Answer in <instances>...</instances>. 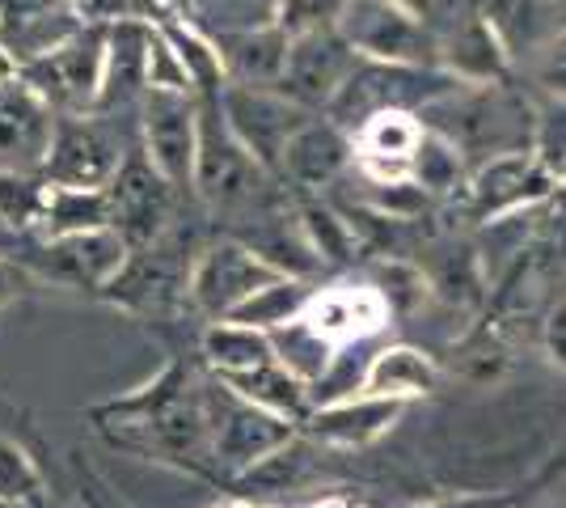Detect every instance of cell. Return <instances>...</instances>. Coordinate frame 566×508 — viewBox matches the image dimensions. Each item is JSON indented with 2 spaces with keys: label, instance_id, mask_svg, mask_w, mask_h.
I'll list each match as a JSON object with an SVG mask.
<instances>
[{
  "label": "cell",
  "instance_id": "37",
  "mask_svg": "<svg viewBox=\"0 0 566 508\" xmlns=\"http://www.w3.org/2000/svg\"><path fill=\"white\" fill-rule=\"evenodd\" d=\"M34 284H43L34 267L18 263V259H4V255H0V305H13V301H18V297H25Z\"/></svg>",
  "mask_w": 566,
  "mask_h": 508
},
{
  "label": "cell",
  "instance_id": "26",
  "mask_svg": "<svg viewBox=\"0 0 566 508\" xmlns=\"http://www.w3.org/2000/svg\"><path fill=\"white\" fill-rule=\"evenodd\" d=\"M473 169L465 166V153L457 141H449L444 132H436V127H427L419 148H415V157H410V178L423 187L431 199H452V195L465 191V183H470Z\"/></svg>",
  "mask_w": 566,
  "mask_h": 508
},
{
  "label": "cell",
  "instance_id": "44",
  "mask_svg": "<svg viewBox=\"0 0 566 508\" xmlns=\"http://www.w3.org/2000/svg\"><path fill=\"white\" fill-rule=\"evenodd\" d=\"M43 4H76V0H43Z\"/></svg>",
  "mask_w": 566,
  "mask_h": 508
},
{
  "label": "cell",
  "instance_id": "6",
  "mask_svg": "<svg viewBox=\"0 0 566 508\" xmlns=\"http://www.w3.org/2000/svg\"><path fill=\"white\" fill-rule=\"evenodd\" d=\"M287 271L262 259L250 242H237V238H220L208 250H199V259L190 263L187 297L199 314L224 318L233 314L245 297H254L262 284L280 280Z\"/></svg>",
  "mask_w": 566,
  "mask_h": 508
},
{
  "label": "cell",
  "instance_id": "22",
  "mask_svg": "<svg viewBox=\"0 0 566 508\" xmlns=\"http://www.w3.org/2000/svg\"><path fill=\"white\" fill-rule=\"evenodd\" d=\"M440 69H449L465 85H499L512 69V51L486 18H470L465 25H457V34L444 43Z\"/></svg>",
  "mask_w": 566,
  "mask_h": 508
},
{
  "label": "cell",
  "instance_id": "19",
  "mask_svg": "<svg viewBox=\"0 0 566 508\" xmlns=\"http://www.w3.org/2000/svg\"><path fill=\"white\" fill-rule=\"evenodd\" d=\"M352 162H355L352 132L338 127L331 115H322V120H308L305 127L292 136V145L283 153L280 174L292 178L296 187L322 191V187H331L334 178L352 166Z\"/></svg>",
  "mask_w": 566,
  "mask_h": 508
},
{
  "label": "cell",
  "instance_id": "18",
  "mask_svg": "<svg viewBox=\"0 0 566 508\" xmlns=\"http://www.w3.org/2000/svg\"><path fill=\"white\" fill-rule=\"evenodd\" d=\"M144 90H148V18H118L106 25V73H102L97 111L115 115L140 102Z\"/></svg>",
  "mask_w": 566,
  "mask_h": 508
},
{
  "label": "cell",
  "instance_id": "5",
  "mask_svg": "<svg viewBox=\"0 0 566 508\" xmlns=\"http://www.w3.org/2000/svg\"><path fill=\"white\" fill-rule=\"evenodd\" d=\"M102 73H106V22L76 25L64 43L22 64V76L60 115L97 111Z\"/></svg>",
  "mask_w": 566,
  "mask_h": 508
},
{
  "label": "cell",
  "instance_id": "16",
  "mask_svg": "<svg viewBox=\"0 0 566 508\" xmlns=\"http://www.w3.org/2000/svg\"><path fill=\"white\" fill-rule=\"evenodd\" d=\"M410 407V398H385V394H343L331 403H317L313 415L301 424V433L313 445H331V449H364L398 424Z\"/></svg>",
  "mask_w": 566,
  "mask_h": 508
},
{
  "label": "cell",
  "instance_id": "8",
  "mask_svg": "<svg viewBox=\"0 0 566 508\" xmlns=\"http://www.w3.org/2000/svg\"><path fill=\"white\" fill-rule=\"evenodd\" d=\"M296 436H301V424L245 403L241 394H233L216 377V470H229L237 479H245L254 466H262L271 454H280Z\"/></svg>",
  "mask_w": 566,
  "mask_h": 508
},
{
  "label": "cell",
  "instance_id": "39",
  "mask_svg": "<svg viewBox=\"0 0 566 508\" xmlns=\"http://www.w3.org/2000/svg\"><path fill=\"white\" fill-rule=\"evenodd\" d=\"M415 508H516L512 496H503V491H478V496H440V500H427V505H415Z\"/></svg>",
  "mask_w": 566,
  "mask_h": 508
},
{
  "label": "cell",
  "instance_id": "4",
  "mask_svg": "<svg viewBox=\"0 0 566 508\" xmlns=\"http://www.w3.org/2000/svg\"><path fill=\"white\" fill-rule=\"evenodd\" d=\"M334 25L355 48L359 60L440 64V51H444V43L423 22V13L406 0H347Z\"/></svg>",
  "mask_w": 566,
  "mask_h": 508
},
{
  "label": "cell",
  "instance_id": "43",
  "mask_svg": "<svg viewBox=\"0 0 566 508\" xmlns=\"http://www.w3.org/2000/svg\"><path fill=\"white\" fill-rule=\"evenodd\" d=\"M542 508H566V500H549V505H542Z\"/></svg>",
  "mask_w": 566,
  "mask_h": 508
},
{
  "label": "cell",
  "instance_id": "35",
  "mask_svg": "<svg viewBox=\"0 0 566 508\" xmlns=\"http://www.w3.org/2000/svg\"><path fill=\"white\" fill-rule=\"evenodd\" d=\"M347 0H275V22L287 34H305V30H322L334 25Z\"/></svg>",
  "mask_w": 566,
  "mask_h": 508
},
{
  "label": "cell",
  "instance_id": "21",
  "mask_svg": "<svg viewBox=\"0 0 566 508\" xmlns=\"http://www.w3.org/2000/svg\"><path fill=\"white\" fill-rule=\"evenodd\" d=\"M440 364L431 361L427 352L410 348V343H389L373 352V361L364 364L359 373V386L364 394H385V398H423V394H436L440 390Z\"/></svg>",
  "mask_w": 566,
  "mask_h": 508
},
{
  "label": "cell",
  "instance_id": "46",
  "mask_svg": "<svg viewBox=\"0 0 566 508\" xmlns=\"http://www.w3.org/2000/svg\"><path fill=\"white\" fill-rule=\"evenodd\" d=\"M0 30H4V13H0Z\"/></svg>",
  "mask_w": 566,
  "mask_h": 508
},
{
  "label": "cell",
  "instance_id": "28",
  "mask_svg": "<svg viewBox=\"0 0 566 508\" xmlns=\"http://www.w3.org/2000/svg\"><path fill=\"white\" fill-rule=\"evenodd\" d=\"M301 234H305L313 259L326 267H347L359 250V238H355V225L343 212H334L331 204H305L301 212Z\"/></svg>",
  "mask_w": 566,
  "mask_h": 508
},
{
  "label": "cell",
  "instance_id": "36",
  "mask_svg": "<svg viewBox=\"0 0 566 508\" xmlns=\"http://www.w3.org/2000/svg\"><path fill=\"white\" fill-rule=\"evenodd\" d=\"M537 81L549 97H566V30H558L542 51H537Z\"/></svg>",
  "mask_w": 566,
  "mask_h": 508
},
{
  "label": "cell",
  "instance_id": "34",
  "mask_svg": "<svg viewBox=\"0 0 566 508\" xmlns=\"http://www.w3.org/2000/svg\"><path fill=\"white\" fill-rule=\"evenodd\" d=\"M533 153L549 174L566 169V97H549L533 120Z\"/></svg>",
  "mask_w": 566,
  "mask_h": 508
},
{
  "label": "cell",
  "instance_id": "41",
  "mask_svg": "<svg viewBox=\"0 0 566 508\" xmlns=\"http://www.w3.org/2000/svg\"><path fill=\"white\" fill-rule=\"evenodd\" d=\"M554 246H558V255H563V263H566V217L558 220V234H554Z\"/></svg>",
  "mask_w": 566,
  "mask_h": 508
},
{
  "label": "cell",
  "instance_id": "23",
  "mask_svg": "<svg viewBox=\"0 0 566 508\" xmlns=\"http://www.w3.org/2000/svg\"><path fill=\"white\" fill-rule=\"evenodd\" d=\"M224 386L241 394L245 403H254L262 412H275L283 419H292V424H305L308 415H313V386H308L301 373H292L283 361H271V364H259V369H250V373H229V377H220Z\"/></svg>",
  "mask_w": 566,
  "mask_h": 508
},
{
  "label": "cell",
  "instance_id": "29",
  "mask_svg": "<svg viewBox=\"0 0 566 508\" xmlns=\"http://www.w3.org/2000/svg\"><path fill=\"white\" fill-rule=\"evenodd\" d=\"M48 484L39 462L13 436H0V508H43Z\"/></svg>",
  "mask_w": 566,
  "mask_h": 508
},
{
  "label": "cell",
  "instance_id": "2",
  "mask_svg": "<svg viewBox=\"0 0 566 508\" xmlns=\"http://www.w3.org/2000/svg\"><path fill=\"white\" fill-rule=\"evenodd\" d=\"M398 314L385 301V292L368 276H359V280H334L326 289H313L305 310L287 326L271 331V339H275L280 361L292 373H301L308 386H317L338 348L377 335Z\"/></svg>",
  "mask_w": 566,
  "mask_h": 508
},
{
  "label": "cell",
  "instance_id": "25",
  "mask_svg": "<svg viewBox=\"0 0 566 508\" xmlns=\"http://www.w3.org/2000/svg\"><path fill=\"white\" fill-rule=\"evenodd\" d=\"M111 225V191L106 187H64L48 183V208L39 220L43 238H64L81 229H102Z\"/></svg>",
  "mask_w": 566,
  "mask_h": 508
},
{
  "label": "cell",
  "instance_id": "1",
  "mask_svg": "<svg viewBox=\"0 0 566 508\" xmlns=\"http://www.w3.org/2000/svg\"><path fill=\"white\" fill-rule=\"evenodd\" d=\"M102 436L190 475H216V382H199L182 364H166L148 386L94 407Z\"/></svg>",
  "mask_w": 566,
  "mask_h": 508
},
{
  "label": "cell",
  "instance_id": "30",
  "mask_svg": "<svg viewBox=\"0 0 566 508\" xmlns=\"http://www.w3.org/2000/svg\"><path fill=\"white\" fill-rule=\"evenodd\" d=\"M48 208V178L43 174H0V225L4 229H39Z\"/></svg>",
  "mask_w": 566,
  "mask_h": 508
},
{
  "label": "cell",
  "instance_id": "45",
  "mask_svg": "<svg viewBox=\"0 0 566 508\" xmlns=\"http://www.w3.org/2000/svg\"><path fill=\"white\" fill-rule=\"evenodd\" d=\"M558 187H566V169H563V174H558Z\"/></svg>",
  "mask_w": 566,
  "mask_h": 508
},
{
  "label": "cell",
  "instance_id": "17",
  "mask_svg": "<svg viewBox=\"0 0 566 508\" xmlns=\"http://www.w3.org/2000/svg\"><path fill=\"white\" fill-rule=\"evenodd\" d=\"M216 48L224 55V73L237 85H254V90H280L283 69H287V51L292 34L280 22L241 25L216 34Z\"/></svg>",
  "mask_w": 566,
  "mask_h": 508
},
{
  "label": "cell",
  "instance_id": "31",
  "mask_svg": "<svg viewBox=\"0 0 566 508\" xmlns=\"http://www.w3.org/2000/svg\"><path fill=\"white\" fill-rule=\"evenodd\" d=\"M364 276L385 292V301L394 305V314L398 318L410 314V310H419L427 297H431L427 271L419 263H410V259H377Z\"/></svg>",
  "mask_w": 566,
  "mask_h": 508
},
{
  "label": "cell",
  "instance_id": "42",
  "mask_svg": "<svg viewBox=\"0 0 566 508\" xmlns=\"http://www.w3.org/2000/svg\"><path fill=\"white\" fill-rule=\"evenodd\" d=\"M216 508H259V505H241V500H229V505H216Z\"/></svg>",
  "mask_w": 566,
  "mask_h": 508
},
{
  "label": "cell",
  "instance_id": "7",
  "mask_svg": "<svg viewBox=\"0 0 566 508\" xmlns=\"http://www.w3.org/2000/svg\"><path fill=\"white\" fill-rule=\"evenodd\" d=\"M554 187H558V174H549L533 148L499 153L470 174V183L461 191L465 195V217L478 225H491V220L512 217V212L542 208L554 195Z\"/></svg>",
  "mask_w": 566,
  "mask_h": 508
},
{
  "label": "cell",
  "instance_id": "10",
  "mask_svg": "<svg viewBox=\"0 0 566 508\" xmlns=\"http://www.w3.org/2000/svg\"><path fill=\"white\" fill-rule=\"evenodd\" d=\"M140 141L144 157L161 169L178 191H190L195 187V153H199V94L144 90Z\"/></svg>",
  "mask_w": 566,
  "mask_h": 508
},
{
  "label": "cell",
  "instance_id": "27",
  "mask_svg": "<svg viewBox=\"0 0 566 508\" xmlns=\"http://www.w3.org/2000/svg\"><path fill=\"white\" fill-rule=\"evenodd\" d=\"M308 297H313V284H308L305 276H280V280L262 284L254 297H245L233 314L224 318L245 322V326H262V331H280V326H287L292 318L305 310Z\"/></svg>",
  "mask_w": 566,
  "mask_h": 508
},
{
  "label": "cell",
  "instance_id": "3",
  "mask_svg": "<svg viewBox=\"0 0 566 508\" xmlns=\"http://www.w3.org/2000/svg\"><path fill=\"white\" fill-rule=\"evenodd\" d=\"M266 178H271V169L237 141V132L224 120L220 94L199 97V153H195V187L190 191L212 212H241V208L259 204Z\"/></svg>",
  "mask_w": 566,
  "mask_h": 508
},
{
  "label": "cell",
  "instance_id": "24",
  "mask_svg": "<svg viewBox=\"0 0 566 508\" xmlns=\"http://www.w3.org/2000/svg\"><path fill=\"white\" fill-rule=\"evenodd\" d=\"M199 352H203V361L216 369V377L250 373V369H259V364L280 361L271 331L245 326V322H233V318H212V326L199 335Z\"/></svg>",
  "mask_w": 566,
  "mask_h": 508
},
{
  "label": "cell",
  "instance_id": "40",
  "mask_svg": "<svg viewBox=\"0 0 566 508\" xmlns=\"http://www.w3.org/2000/svg\"><path fill=\"white\" fill-rule=\"evenodd\" d=\"M305 508H364L355 496H326V500H317V505H305Z\"/></svg>",
  "mask_w": 566,
  "mask_h": 508
},
{
  "label": "cell",
  "instance_id": "11",
  "mask_svg": "<svg viewBox=\"0 0 566 508\" xmlns=\"http://www.w3.org/2000/svg\"><path fill=\"white\" fill-rule=\"evenodd\" d=\"M220 111L237 132V141L250 148L271 174H280L292 136L313 120V111L296 106L280 90H254V85H237V81H229L220 90Z\"/></svg>",
  "mask_w": 566,
  "mask_h": 508
},
{
  "label": "cell",
  "instance_id": "20",
  "mask_svg": "<svg viewBox=\"0 0 566 508\" xmlns=\"http://www.w3.org/2000/svg\"><path fill=\"white\" fill-rule=\"evenodd\" d=\"M431 259H423L427 284H431V297H440L452 310H465L473 314L482 301H486V289H491V271H486V259H482V246L473 242H436L427 250Z\"/></svg>",
  "mask_w": 566,
  "mask_h": 508
},
{
  "label": "cell",
  "instance_id": "12",
  "mask_svg": "<svg viewBox=\"0 0 566 508\" xmlns=\"http://www.w3.org/2000/svg\"><path fill=\"white\" fill-rule=\"evenodd\" d=\"M123 162H127L123 141L102 111L60 115L43 178L64 187H111Z\"/></svg>",
  "mask_w": 566,
  "mask_h": 508
},
{
  "label": "cell",
  "instance_id": "14",
  "mask_svg": "<svg viewBox=\"0 0 566 508\" xmlns=\"http://www.w3.org/2000/svg\"><path fill=\"white\" fill-rule=\"evenodd\" d=\"M106 191H111V225L127 238L132 250H144L166 238L178 187L144 157V148L127 153V162L118 166L115 183Z\"/></svg>",
  "mask_w": 566,
  "mask_h": 508
},
{
  "label": "cell",
  "instance_id": "13",
  "mask_svg": "<svg viewBox=\"0 0 566 508\" xmlns=\"http://www.w3.org/2000/svg\"><path fill=\"white\" fill-rule=\"evenodd\" d=\"M359 55L355 48L338 34V25H322V30H305L292 34V51H287V69H283L280 94L292 97L305 111H331L338 90L347 85L355 73Z\"/></svg>",
  "mask_w": 566,
  "mask_h": 508
},
{
  "label": "cell",
  "instance_id": "32",
  "mask_svg": "<svg viewBox=\"0 0 566 508\" xmlns=\"http://www.w3.org/2000/svg\"><path fill=\"white\" fill-rule=\"evenodd\" d=\"M452 356H457L452 373H461L473 386H491V382H499L507 373V364H512V356H507V348H503V339L495 331H473V335H465Z\"/></svg>",
  "mask_w": 566,
  "mask_h": 508
},
{
  "label": "cell",
  "instance_id": "33",
  "mask_svg": "<svg viewBox=\"0 0 566 508\" xmlns=\"http://www.w3.org/2000/svg\"><path fill=\"white\" fill-rule=\"evenodd\" d=\"M148 90H182V94H195V81H190L182 55L174 51L166 30L153 22V18H148Z\"/></svg>",
  "mask_w": 566,
  "mask_h": 508
},
{
  "label": "cell",
  "instance_id": "47",
  "mask_svg": "<svg viewBox=\"0 0 566 508\" xmlns=\"http://www.w3.org/2000/svg\"><path fill=\"white\" fill-rule=\"evenodd\" d=\"M0 229H4V225H0Z\"/></svg>",
  "mask_w": 566,
  "mask_h": 508
},
{
  "label": "cell",
  "instance_id": "15",
  "mask_svg": "<svg viewBox=\"0 0 566 508\" xmlns=\"http://www.w3.org/2000/svg\"><path fill=\"white\" fill-rule=\"evenodd\" d=\"M60 111L25 76L0 85V174H43Z\"/></svg>",
  "mask_w": 566,
  "mask_h": 508
},
{
  "label": "cell",
  "instance_id": "38",
  "mask_svg": "<svg viewBox=\"0 0 566 508\" xmlns=\"http://www.w3.org/2000/svg\"><path fill=\"white\" fill-rule=\"evenodd\" d=\"M542 348H545V356H549V364H558V369L566 373V297L563 301H554L549 314H545Z\"/></svg>",
  "mask_w": 566,
  "mask_h": 508
},
{
  "label": "cell",
  "instance_id": "9",
  "mask_svg": "<svg viewBox=\"0 0 566 508\" xmlns=\"http://www.w3.org/2000/svg\"><path fill=\"white\" fill-rule=\"evenodd\" d=\"M25 263L39 271V280H55L64 289L111 292L123 267L132 263V246L115 225H102V229H81L64 238H43L39 255Z\"/></svg>",
  "mask_w": 566,
  "mask_h": 508
}]
</instances>
